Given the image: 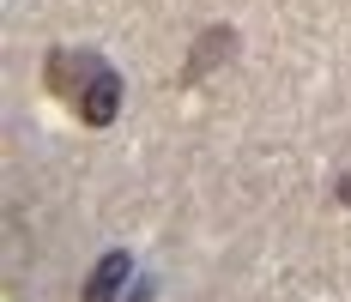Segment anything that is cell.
Listing matches in <instances>:
<instances>
[{
	"instance_id": "1",
	"label": "cell",
	"mask_w": 351,
	"mask_h": 302,
	"mask_svg": "<svg viewBox=\"0 0 351 302\" xmlns=\"http://www.w3.org/2000/svg\"><path fill=\"white\" fill-rule=\"evenodd\" d=\"M49 91L67 103L85 127H109L115 109H121V79L109 73L104 55H85V49L79 55L73 49H55L49 55Z\"/></svg>"
},
{
	"instance_id": "2",
	"label": "cell",
	"mask_w": 351,
	"mask_h": 302,
	"mask_svg": "<svg viewBox=\"0 0 351 302\" xmlns=\"http://www.w3.org/2000/svg\"><path fill=\"white\" fill-rule=\"evenodd\" d=\"M128 278H134V260H128V254H109L104 266L91 272V284H85V302H115V290H121Z\"/></svg>"
},
{
	"instance_id": "3",
	"label": "cell",
	"mask_w": 351,
	"mask_h": 302,
	"mask_svg": "<svg viewBox=\"0 0 351 302\" xmlns=\"http://www.w3.org/2000/svg\"><path fill=\"white\" fill-rule=\"evenodd\" d=\"M346 200H351V175H346Z\"/></svg>"
}]
</instances>
